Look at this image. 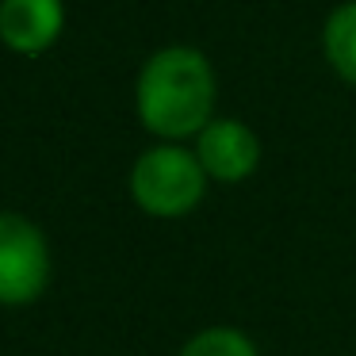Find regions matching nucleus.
Listing matches in <instances>:
<instances>
[{
    "label": "nucleus",
    "mask_w": 356,
    "mask_h": 356,
    "mask_svg": "<svg viewBox=\"0 0 356 356\" xmlns=\"http://www.w3.org/2000/svg\"><path fill=\"white\" fill-rule=\"evenodd\" d=\"M215 104V77L200 50L165 47L138 77V115L161 138H188L203 131Z\"/></svg>",
    "instance_id": "nucleus-1"
},
{
    "label": "nucleus",
    "mask_w": 356,
    "mask_h": 356,
    "mask_svg": "<svg viewBox=\"0 0 356 356\" xmlns=\"http://www.w3.org/2000/svg\"><path fill=\"white\" fill-rule=\"evenodd\" d=\"M131 192L134 203L157 218L188 215L203 200V165L188 149L157 146L134 161Z\"/></svg>",
    "instance_id": "nucleus-2"
},
{
    "label": "nucleus",
    "mask_w": 356,
    "mask_h": 356,
    "mask_svg": "<svg viewBox=\"0 0 356 356\" xmlns=\"http://www.w3.org/2000/svg\"><path fill=\"white\" fill-rule=\"evenodd\" d=\"M50 280V253L39 226L0 215V302H31Z\"/></svg>",
    "instance_id": "nucleus-3"
},
{
    "label": "nucleus",
    "mask_w": 356,
    "mask_h": 356,
    "mask_svg": "<svg viewBox=\"0 0 356 356\" xmlns=\"http://www.w3.org/2000/svg\"><path fill=\"white\" fill-rule=\"evenodd\" d=\"M203 172L215 180H245L261 161V142L238 119H215L200 131V146H195Z\"/></svg>",
    "instance_id": "nucleus-4"
},
{
    "label": "nucleus",
    "mask_w": 356,
    "mask_h": 356,
    "mask_svg": "<svg viewBox=\"0 0 356 356\" xmlns=\"http://www.w3.org/2000/svg\"><path fill=\"white\" fill-rule=\"evenodd\" d=\"M62 31L58 0H0V39L19 54H42Z\"/></svg>",
    "instance_id": "nucleus-5"
},
{
    "label": "nucleus",
    "mask_w": 356,
    "mask_h": 356,
    "mask_svg": "<svg viewBox=\"0 0 356 356\" xmlns=\"http://www.w3.org/2000/svg\"><path fill=\"white\" fill-rule=\"evenodd\" d=\"M325 54H330L333 70L356 85V0L341 4L325 24Z\"/></svg>",
    "instance_id": "nucleus-6"
},
{
    "label": "nucleus",
    "mask_w": 356,
    "mask_h": 356,
    "mask_svg": "<svg viewBox=\"0 0 356 356\" xmlns=\"http://www.w3.org/2000/svg\"><path fill=\"white\" fill-rule=\"evenodd\" d=\"M180 356H257V348L238 330H203L188 341Z\"/></svg>",
    "instance_id": "nucleus-7"
}]
</instances>
